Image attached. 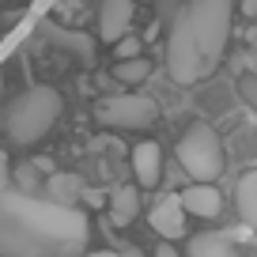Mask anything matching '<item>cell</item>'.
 <instances>
[{
    "instance_id": "44dd1931",
    "label": "cell",
    "mask_w": 257,
    "mask_h": 257,
    "mask_svg": "<svg viewBox=\"0 0 257 257\" xmlns=\"http://www.w3.org/2000/svg\"><path fill=\"white\" fill-rule=\"evenodd\" d=\"M238 8H242V16H249V19H253V16H257V0H242Z\"/></svg>"
},
{
    "instance_id": "5b68a950",
    "label": "cell",
    "mask_w": 257,
    "mask_h": 257,
    "mask_svg": "<svg viewBox=\"0 0 257 257\" xmlns=\"http://www.w3.org/2000/svg\"><path fill=\"white\" fill-rule=\"evenodd\" d=\"M95 117H98V125H106V128L144 133V128H152L155 121H159V106H155V98L137 95V91H117V95L98 98Z\"/></svg>"
},
{
    "instance_id": "30bf717a",
    "label": "cell",
    "mask_w": 257,
    "mask_h": 257,
    "mask_svg": "<svg viewBox=\"0 0 257 257\" xmlns=\"http://www.w3.org/2000/svg\"><path fill=\"white\" fill-rule=\"evenodd\" d=\"M106 212H110L113 227H128L140 216V185H117V189L106 197Z\"/></svg>"
},
{
    "instance_id": "9c48e42d",
    "label": "cell",
    "mask_w": 257,
    "mask_h": 257,
    "mask_svg": "<svg viewBox=\"0 0 257 257\" xmlns=\"http://www.w3.org/2000/svg\"><path fill=\"white\" fill-rule=\"evenodd\" d=\"M182 208L185 216H197V219H216L219 212H223V193L216 189V185H185L182 193Z\"/></svg>"
},
{
    "instance_id": "e0dca14e",
    "label": "cell",
    "mask_w": 257,
    "mask_h": 257,
    "mask_svg": "<svg viewBox=\"0 0 257 257\" xmlns=\"http://www.w3.org/2000/svg\"><path fill=\"white\" fill-rule=\"evenodd\" d=\"M238 95H242V102L257 113V72H242L238 76Z\"/></svg>"
},
{
    "instance_id": "2e32d148",
    "label": "cell",
    "mask_w": 257,
    "mask_h": 257,
    "mask_svg": "<svg viewBox=\"0 0 257 257\" xmlns=\"http://www.w3.org/2000/svg\"><path fill=\"white\" fill-rule=\"evenodd\" d=\"M113 57H117V61H133V57H144V42H140L137 34H128V38H121L117 46H113Z\"/></svg>"
},
{
    "instance_id": "d6986e66",
    "label": "cell",
    "mask_w": 257,
    "mask_h": 257,
    "mask_svg": "<svg viewBox=\"0 0 257 257\" xmlns=\"http://www.w3.org/2000/svg\"><path fill=\"white\" fill-rule=\"evenodd\" d=\"M8 182H12V163L8 152H0V193H8Z\"/></svg>"
},
{
    "instance_id": "ac0fdd59",
    "label": "cell",
    "mask_w": 257,
    "mask_h": 257,
    "mask_svg": "<svg viewBox=\"0 0 257 257\" xmlns=\"http://www.w3.org/2000/svg\"><path fill=\"white\" fill-rule=\"evenodd\" d=\"M87 257H144V249H95V253H87Z\"/></svg>"
},
{
    "instance_id": "8992f818",
    "label": "cell",
    "mask_w": 257,
    "mask_h": 257,
    "mask_svg": "<svg viewBox=\"0 0 257 257\" xmlns=\"http://www.w3.org/2000/svg\"><path fill=\"white\" fill-rule=\"evenodd\" d=\"M133 16H137V0H102L98 4V38L106 46H117L121 38L133 34Z\"/></svg>"
},
{
    "instance_id": "6da1fadb",
    "label": "cell",
    "mask_w": 257,
    "mask_h": 257,
    "mask_svg": "<svg viewBox=\"0 0 257 257\" xmlns=\"http://www.w3.org/2000/svg\"><path fill=\"white\" fill-rule=\"evenodd\" d=\"M83 238H87L83 212L57 201L23 197V193H0V253L61 257V253H76Z\"/></svg>"
},
{
    "instance_id": "4fadbf2b",
    "label": "cell",
    "mask_w": 257,
    "mask_h": 257,
    "mask_svg": "<svg viewBox=\"0 0 257 257\" xmlns=\"http://www.w3.org/2000/svg\"><path fill=\"white\" fill-rule=\"evenodd\" d=\"M152 76V61L148 57H133V61H113V80L125 87H137Z\"/></svg>"
},
{
    "instance_id": "7c38bea8",
    "label": "cell",
    "mask_w": 257,
    "mask_h": 257,
    "mask_svg": "<svg viewBox=\"0 0 257 257\" xmlns=\"http://www.w3.org/2000/svg\"><path fill=\"white\" fill-rule=\"evenodd\" d=\"M234 208H238L242 223L257 231V170L238 178V185H234Z\"/></svg>"
},
{
    "instance_id": "3957f363",
    "label": "cell",
    "mask_w": 257,
    "mask_h": 257,
    "mask_svg": "<svg viewBox=\"0 0 257 257\" xmlns=\"http://www.w3.org/2000/svg\"><path fill=\"white\" fill-rule=\"evenodd\" d=\"M64 113V98L57 87L49 83H34V87L19 91L8 102V113H4V133H8L12 144H38L42 137L53 133V125Z\"/></svg>"
},
{
    "instance_id": "5bb4252c",
    "label": "cell",
    "mask_w": 257,
    "mask_h": 257,
    "mask_svg": "<svg viewBox=\"0 0 257 257\" xmlns=\"http://www.w3.org/2000/svg\"><path fill=\"white\" fill-rule=\"evenodd\" d=\"M49 193H53L57 204H68V208H72L76 197H83V185L76 182V174H49Z\"/></svg>"
},
{
    "instance_id": "277c9868",
    "label": "cell",
    "mask_w": 257,
    "mask_h": 257,
    "mask_svg": "<svg viewBox=\"0 0 257 257\" xmlns=\"http://www.w3.org/2000/svg\"><path fill=\"white\" fill-rule=\"evenodd\" d=\"M174 155H178V167L185 170V178L193 185H216V178L223 174V163H227L223 140H219V133L208 121H193L178 137Z\"/></svg>"
},
{
    "instance_id": "8fae6325",
    "label": "cell",
    "mask_w": 257,
    "mask_h": 257,
    "mask_svg": "<svg viewBox=\"0 0 257 257\" xmlns=\"http://www.w3.org/2000/svg\"><path fill=\"white\" fill-rule=\"evenodd\" d=\"M189 257H242L234 249V231H212L189 238Z\"/></svg>"
},
{
    "instance_id": "7402d4cb",
    "label": "cell",
    "mask_w": 257,
    "mask_h": 257,
    "mask_svg": "<svg viewBox=\"0 0 257 257\" xmlns=\"http://www.w3.org/2000/svg\"><path fill=\"white\" fill-rule=\"evenodd\" d=\"M144 4H148V0H144Z\"/></svg>"
},
{
    "instance_id": "52a82bcc",
    "label": "cell",
    "mask_w": 257,
    "mask_h": 257,
    "mask_svg": "<svg viewBox=\"0 0 257 257\" xmlns=\"http://www.w3.org/2000/svg\"><path fill=\"white\" fill-rule=\"evenodd\" d=\"M148 223H152V231L159 234L163 242H170V246H174V238H182V234H185V208H182V197H178V193L159 197V201L152 204V212H148Z\"/></svg>"
},
{
    "instance_id": "9a60e30c",
    "label": "cell",
    "mask_w": 257,
    "mask_h": 257,
    "mask_svg": "<svg viewBox=\"0 0 257 257\" xmlns=\"http://www.w3.org/2000/svg\"><path fill=\"white\" fill-rule=\"evenodd\" d=\"M49 38H53V42H61V46H72L80 57H91V49H95V42H91L87 34H76V31H53Z\"/></svg>"
},
{
    "instance_id": "ffe728a7",
    "label": "cell",
    "mask_w": 257,
    "mask_h": 257,
    "mask_svg": "<svg viewBox=\"0 0 257 257\" xmlns=\"http://www.w3.org/2000/svg\"><path fill=\"white\" fill-rule=\"evenodd\" d=\"M152 257H182V253H178V249L170 246V242H159V246H155V253H152Z\"/></svg>"
},
{
    "instance_id": "7a4b0ae2",
    "label": "cell",
    "mask_w": 257,
    "mask_h": 257,
    "mask_svg": "<svg viewBox=\"0 0 257 257\" xmlns=\"http://www.w3.org/2000/svg\"><path fill=\"white\" fill-rule=\"evenodd\" d=\"M234 0H185L167 34V72L189 87L219 68L231 42Z\"/></svg>"
},
{
    "instance_id": "ba28073f",
    "label": "cell",
    "mask_w": 257,
    "mask_h": 257,
    "mask_svg": "<svg viewBox=\"0 0 257 257\" xmlns=\"http://www.w3.org/2000/svg\"><path fill=\"white\" fill-rule=\"evenodd\" d=\"M128 167H133V178H137L140 189H155L163 182V148L155 140H140L128 152Z\"/></svg>"
}]
</instances>
